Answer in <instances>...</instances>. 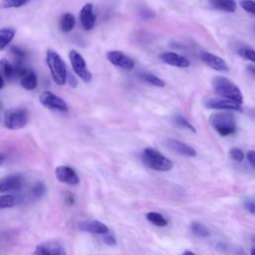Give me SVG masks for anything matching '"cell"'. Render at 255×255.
I'll return each mask as SVG.
<instances>
[{
  "instance_id": "cell-1",
  "label": "cell",
  "mask_w": 255,
  "mask_h": 255,
  "mask_svg": "<svg viewBox=\"0 0 255 255\" xmlns=\"http://www.w3.org/2000/svg\"><path fill=\"white\" fill-rule=\"evenodd\" d=\"M213 91L222 98L232 100L239 105L243 103V96L240 89L229 79L219 76L212 80Z\"/></svg>"
},
{
  "instance_id": "cell-2",
  "label": "cell",
  "mask_w": 255,
  "mask_h": 255,
  "mask_svg": "<svg viewBox=\"0 0 255 255\" xmlns=\"http://www.w3.org/2000/svg\"><path fill=\"white\" fill-rule=\"evenodd\" d=\"M46 62L55 83L59 86L65 85L68 73L66 64L64 60L61 58V56L53 50H48L46 54Z\"/></svg>"
},
{
  "instance_id": "cell-3",
  "label": "cell",
  "mask_w": 255,
  "mask_h": 255,
  "mask_svg": "<svg viewBox=\"0 0 255 255\" xmlns=\"http://www.w3.org/2000/svg\"><path fill=\"white\" fill-rule=\"evenodd\" d=\"M210 125L222 136L230 135L236 131V122L230 113H217L209 118Z\"/></svg>"
},
{
  "instance_id": "cell-4",
  "label": "cell",
  "mask_w": 255,
  "mask_h": 255,
  "mask_svg": "<svg viewBox=\"0 0 255 255\" xmlns=\"http://www.w3.org/2000/svg\"><path fill=\"white\" fill-rule=\"evenodd\" d=\"M142 160L148 167L157 171H167L172 168V162L158 150L151 147L143 149Z\"/></svg>"
},
{
  "instance_id": "cell-5",
  "label": "cell",
  "mask_w": 255,
  "mask_h": 255,
  "mask_svg": "<svg viewBox=\"0 0 255 255\" xmlns=\"http://www.w3.org/2000/svg\"><path fill=\"white\" fill-rule=\"evenodd\" d=\"M29 121V113L24 108L8 110L4 116V126L9 129L23 128Z\"/></svg>"
},
{
  "instance_id": "cell-6",
  "label": "cell",
  "mask_w": 255,
  "mask_h": 255,
  "mask_svg": "<svg viewBox=\"0 0 255 255\" xmlns=\"http://www.w3.org/2000/svg\"><path fill=\"white\" fill-rule=\"evenodd\" d=\"M69 58L74 72L85 82L90 83L92 80V74L87 68V64L83 56L76 50H71L69 53Z\"/></svg>"
},
{
  "instance_id": "cell-7",
  "label": "cell",
  "mask_w": 255,
  "mask_h": 255,
  "mask_svg": "<svg viewBox=\"0 0 255 255\" xmlns=\"http://www.w3.org/2000/svg\"><path fill=\"white\" fill-rule=\"evenodd\" d=\"M40 103L50 109V110H55L59 112H67L68 111V106L66 102L59 96L53 94L50 91H44L41 93L39 96Z\"/></svg>"
},
{
  "instance_id": "cell-8",
  "label": "cell",
  "mask_w": 255,
  "mask_h": 255,
  "mask_svg": "<svg viewBox=\"0 0 255 255\" xmlns=\"http://www.w3.org/2000/svg\"><path fill=\"white\" fill-rule=\"evenodd\" d=\"M204 106L207 109L221 111H235L241 113L243 111L241 105L225 98H210L204 101Z\"/></svg>"
},
{
  "instance_id": "cell-9",
  "label": "cell",
  "mask_w": 255,
  "mask_h": 255,
  "mask_svg": "<svg viewBox=\"0 0 255 255\" xmlns=\"http://www.w3.org/2000/svg\"><path fill=\"white\" fill-rule=\"evenodd\" d=\"M33 255H66V251L60 241L50 240L39 244Z\"/></svg>"
},
{
  "instance_id": "cell-10",
  "label": "cell",
  "mask_w": 255,
  "mask_h": 255,
  "mask_svg": "<svg viewBox=\"0 0 255 255\" xmlns=\"http://www.w3.org/2000/svg\"><path fill=\"white\" fill-rule=\"evenodd\" d=\"M107 59L111 64L124 70H131L134 67L133 61L121 51H109Z\"/></svg>"
},
{
  "instance_id": "cell-11",
  "label": "cell",
  "mask_w": 255,
  "mask_h": 255,
  "mask_svg": "<svg viewBox=\"0 0 255 255\" xmlns=\"http://www.w3.org/2000/svg\"><path fill=\"white\" fill-rule=\"evenodd\" d=\"M201 61L205 63L211 69L218 72H227L229 70L226 62L219 56H216L210 52L202 51L199 55Z\"/></svg>"
},
{
  "instance_id": "cell-12",
  "label": "cell",
  "mask_w": 255,
  "mask_h": 255,
  "mask_svg": "<svg viewBox=\"0 0 255 255\" xmlns=\"http://www.w3.org/2000/svg\"><path fill=\"white\" fill-rule=\"evenodd\" d=\"M56 177L59 181L70 184V185H76L80 182V178L77 174V172L70 166L67 165H61L56 167L55 169Z\"/></svg>"
},
{
  "instance_id": "cell-13",
  "label": "cell",
  "mask_w": 255,
  "mask_h": 255,
  "mask_svg": "<svg viewBox=\"0 0 255 255\" xmlns=\"http://www.w3.org/2000/svg\"><path fill=\"white\" fill-rule=\"evenodd\" d=\"M24 183L23 177L18 174L7 175L0 179V192L18 191L22 188Z\"/></svg>"
},
{
  "instance_id": "cell-14",
  "label": "cell",
  "mask_w": 255,
  "mask_h": 255,
  "mask_svg": "<svg viewBox=\"0 0 255 255\" xmlns=\"http://www.w3.org/2000/svg\"><path fill=\"white\" fill-rule=\"evenodd\" d=\"M159 59L163 63L177 68H187L190 65L187 58L174 52H163L159 55Z\"/></svg>"
},
{
  "instance_id": "cell-15",
  "label": "cell",
  "mask_w": 255,
  "mask_h": 255,
  "mask_svg": "<svg viewBox=\"0 0 255 255\" xmlns=\"http://www.w3.org/2000/svg\"><path fill=\"white\" fill-rule=\"evenodd\" d=\"M80 20L85 30H92L96 24V15L92 3H87L83 6L80 12Z\"/></svg>"
},
{
  "instance_id": "cell-16",
  "label": "cell",
  "mask_w": 255,
  "mask_h": 255,
  "mask_svg": "<svg viewBox=\"0 0 255 255\" xmlns=\"http://www.w3.org/2000/svg\"><path fill=\"white\" fill-rule=\"evenodd\" d=\"M78 227L85 232L94 233V234H108L109 228L106 224L98 220H84L79 222Z\"/></svg>"
},
{
  "instance_id": "cell-17",
  "label": "cell",
  "mask_w": 255,
  "mask_h": 255,
  "mask_svg": "<svg viewBox=\"0 0 255 255\" xmlns=\"http://www.w3.org/2000/svg\"><path fill=\"white\" fill-rule=\"evenodd\" d=\"M167 146L174 150L175 152L179 153V154H182L184 156H190V157H193L196 155V151L193 147H191L190 145L184 143V142H181L179 140H176V139H168L167 142H166Z\"/></svg>"
},
{
  "instance_id": "cell-18",
  "label": "cell",
  "mask_w": 255,
  "mask_h": 255,
  "mask_svg": "<svg viewBox=\"0 0 255 255\" xmlns=\"http://www.w3.org/2000/svg\"><path fill=\"white\" fill-rule=\"evenodd\" d=\"M21 86L28 91H32L37 87V77L35 73L29 69L26 68V70L22 73V75L19 77Z\"/></svg>"
},
{
  "instance_id": "cell-19",
  "label": "cell",
  "mask_w": 255,
  "mask_h": 255,
  "mask_svg": "<svg viewBox=\"0 0 255 255\" xmlns=\"http://www.w3.org/2000/svg\"><path fill=\"white\" fill-rule=\"evenodd\" d=\"M208 2L211 7L229 13L235 12L237 8L236 2L234 0H208Z\"/></svg>"
},
{
  "instance_id": "cell-20",
  "label": "cell",
  "mask_w": 255,
  "mask_h": 255,
  "mask_svg": "<svg viewBox=\"0 0 255 255\" xmlns=\"http://www.w3.org/2000/svg\"><path fill=\"white\" fill-rule=\"evenodd\" d=\"M16 30L11 27L0 29V51L5 49L13 40Z\"/></svg>"
},
{
  "instance_id": "cell-21",
  "label": "cell",
  "mask_w": 255,
  "mask_h": 255,
  "mask_svg": "<svg viewBox=\"0 0 255 255\" xmlns=\"http://www.w3.org/2000/svg\"><path fill=\"white\" fill-rule=\"evenodd\" d=\"M0 74L1 76H4L8 81H12L16 78L14 66L6 59L0 60Z\"/></svg>"
},
{
  "instance_id": "cell-22",
  "label": "cell",
  "mask_w": 255,
  "mask_h": 255,
  "mask_svg": "<svg viewBox=\"0 0 255 255\" xmlns=\"http://www.w3.org/2000/svg\"><path fill=\"white\" fill-rule=\"evenodd\" d=\"M76 20L72 13H65L60 20V28L64 33H68L73 30Z\"/></svg>"
},
{
  "instance_id": "cell-23",
  "label": "cell",
  "mask_w": 255,
  "mask_h": 255,
  "mask_svg": "<svg viewBox=\"0 0 255 255\" xmlns=\"http://www.w3.org/2000/svg\"><path fill=\"white\" fill-rule=\"evenodd\" d=\"M22 201V198L19 195L7 194L0 196V208H8L18 205Z\"/></svg>"
},
{
  "instance_id": "cell-24",
  "label": "cell",
  "mask_w": 255,
  "mask_h": 255,
  "mask_svg": "<svg viewBox=\"0 0 255 255\" xmlns=\"http://www.w3.org/2000/svg\"><path fill=\"white\" fill-rule=\"evenodd\" d=\"M139 77L141 78V80H143L145 83L153 86V87H157V88H163L164 87V82L159 79L158 77H156L155 75H152L150 73H141L139 75Z\"/></svg>"
},
{
  "instance_id": "cell-25",
  "label": "cell",
  "mask_w": 255,
  "mask_h": 255,
  "mask_svg": "<svg viewBox=\"0 0 255 255\" xmlns=\"http://www.w3.org/2000/svg\"><path fill=\"white\" fill-rule=\"evenodd\" d=\"M190 228H191V231L193 232V234L198 237H207L210 235L208 228L200 222H196V221L192 222L190 225Z\"/></svg>"
},
{
  "instance_id": "cell-26",
  "label": "cell",
  "mask_w": 255,
  "mask_h": 255,
  "mask_svg": "<svg viewBox=\"0 0 255 255\" xmlns=\"http://www.w3.org/2000/svg\"><path fill=\"white\" fill-rule=\"evenodd\" d=\"M146 219L152 224L159 227H163L167 225V220L160 213H157V212H148L146 214Z\"/></svg>"
},
{
  "instance_id": "cell-27",
  "label": "cell",
  "mask_w": 255,
  "mask_h": 255,
  "mask_svg": "<svg viewBox=\"0 0 255 255\" xmlns=\"http://www.w3.org/2000/svg\"><path fill=\"white\" fill-rule=\"evenodd\" d=\"M172 122H173V125L177 128H185L187 130H190L192 132H195V128H193V126L185 119L183 118L182 116H174L172 118Z\"/></svg>"
},
{
  "instance_id": "cell-28",
  "label": "cell",
  "mask_w": 255,
  "mask_h": 255,
  "mask_svg": "<svg viewBox=\"0 0 255 255\" xmlns=\"http://www.w3.org/2000/svg\"><path fill=\"white\" fill-rule=\"evenodd\" d=\"M29 0H2L1 6L3 8H18L27 4Z\"/></svg>"
},
{
  "instance_id": "cell-29",
  "label": "cell",
  "mask_w": 255,
  "mask_h": 255,
  "mask_svg": "<svg viewBox=\"0 0 255 255\" xmlns=\"http://www.w3.org/2000/svg\"><path fill=\"white\" fill-rule=\"evenodd\" d=\"M239 55L248 60V61H251L253 63H255V51L253 49H250V48H243V49H240L239 50Z\"/></svg>"
},
{
  "instance_id": "cell-30",
  "label": "cell",
  "mask_w": 255,
  "mask_h": 255,
  "mask_svg": "<svg viewBox=\"0 0 255 255\" xmlns=\"http://www.w3.org/2000/svg\"><path fill=\"white\" fill-rule=\"evenodd\" d=\"M46 192V186L44 183L42 182H38L37 184H35L32 188V194L35 198H40L42 197Z\"/></svg>"
},
{
  "instance_id": "cell-31",
  "label": "cell",
  "mask_w": 255,
  "mask_h": 255,
  "mask_svg": "<svg viewBox=\"0 0 255 255\" xmlns=\"http://www.w3.org/2000/svg\"><path fill=\"white\" fill-rule=\"evenodd\" d=\"M11 53L14 56L15 63H23V60L25 59V52L19 49L18 47H11Z\"/></svg>"
},
{
  "instance_id": "cell-32",
  "label": "cell",
  "mask_w": 255,
  "mask_h": 255,
  "mask_svg": "<svg viewBox=\"0 0 255 255\" xmlns=\"http://www.w3.org/2000/svg\"><path fill=\"white\" fill-rule=\"evenodd\" d=\"M229 155H230V157H231L233 160H235V161H242L243 158H244V153H243V151H242L240 148H238V147H232V148H230V150H229Z\"/></svg>"
},
{
  "instance_id": "cell-33",
  "label": "cell",
  "mask_w": 255,
  "mask_h": 255,
  "mask_svg": "<svg viewBox=\"0 0 255 255\" xmlns=\"http://www.w3.org/2000/svg\"><path fill=\"white\" fill-rule=\"evenodd\" d=\"M240 5L241 7L249 12V13H252V14H255V1L253 0H243L240 2Z\"/></svg>"
},
{
  "instance_id": "cell-34",
  "label": "cell",
  "mask_w": 255,
  "mask_h": 255,
  "mask_svg": "<svg viewBox=\"0 0 255 255\" xmlns=\"http://www.w3.org/2000/svg\"><path fill=\"white\" fill-rule=\"evenodd\" d=\"M245 208L252 214H255V202L252 200H245L244 202Z\"/></svg>"
},
{
  "instance_id": "cell-35",
  "label": "cell",
  "mask_w": 255,
  "mask_h": 255,
  "mask_svg": "<svg viewBox=\"0 0 255 255\" xmlns=\"http://www.w3.org/2000/svg\"><path fill=\"white\" fill-rule=\"evenodd\" d=\"M247 160L255 168V150H249L247 152Z\"/></svg>"
},
{
  "instance_id": "cell-36",
  "label": "cell",
  "mask_w": 255,
  "mask_h": 255,
  "mask_svg": "<svg viewBox=\"0 0 255 255\" xmlns=\"http://www.w3.org/2000/svg\"><path fill=\"white\" fill-rule=\"evenodd\" d=\"M104 242L110 246H114L116 245V239L112 236V235H108V234H105L104 236Z\"/></svg>"
},
{
  "instance_id": "cell-37",
  "label": "cell",
  "mask_w": 255,
  "mask_h": 255,
  "mask_svg": "<svg viewBox=\"0 0 255 255\" xmlns=\"http://www.w3.org/2000/svg\"><path fill=\"white\" fill-rule=\"evenodd\" d=\"M67 78H68V82H69L70 86L73 87V88H76V87H77V80L75 79V77H74L73 75L68 74V75H67Z\"/></svg>"
},
{
  "instance_id": "cell-38",
  "label": "cell",
  "mask_w": 255,
  "mask_h": 255,
  "mask_svg": "<svg viewBox=\"0 0 255 255\" xmlns=\"http://www.w3.org/2000/svg\"><path fill=\"white\" fill-rule=\"evenodd\" d=\"M5 159H6V155L4 153L0 152V164H2L5 161Z\"/></svg>"
},
{
  "instance_id": "cell-39",
  "label": "cell",
  "mask_w": 255,
  "mask_h": 255,
  "mask_svg": "<svg viewBox=\"0 0 255 255\" xmlns=\"http://www.w3.org/2000/svg\"><path fill=\"white\" fill-rule=\"evenodd\" d=\"M247 69H248V71H249L251 74L255 75V67H254V66H248Z\"/></svg>"
},
{
  "instance_id": "cell-40",
  "label": "cell",
  "mask_w": 255,
  "mask_h": 255,
  "mask_svg": "<svg viewBox=\"0 0 255 255\" xmlns=\"http://www.w3.org/2000/svg\"><path fill=\"white\" fill-rule=\"evenodd\" d=\"M3 86H4V80H3V78H2V76L0 74V89H2Z\"/></svg>"
},
{
  "instance_id": "cell-41",
  "label": "cell",
  "mask_w": 255,
  "mask_h": 255,
  "mask_svg": "<svg viewBox=\"0 0 255 255\" xmlns=\"http://www.w3.org/2000/svg\"><path fill=\"white\" fill-rule=\"evenodd\" d=\"M182 255H195L193 252H191V251H189V250H187V251H184L183 252V254Z\"/></svg>"
},
{
  "instance_id": "cell-42",
  "label": "cell",
  "mask_w": 255,
  "mask_h": 255,
  "mask_svg": "<svg viewBox=\"0 0 255 255\" xmlns=\"http://www.w3.org/2000/svg\"><path fill=\"white\" fill-rule=\"evenodd\" d=\"M250 254H251V255H255V248H252V249H251Z\"/></svg>"
},
{
  "instance_id": "cell-43",
  "label": "cell",
  "mask_w": 255,
  "mask_h": 255,
  "mask_svg": "<svg viewBox=\"0 0 255 255\" xmlns=\"http://www.w3.org/2000/svg\"><path fill=\"white\" fill-rule=\"evenodd\" d=\"M1 110H2V103L0 102V112H1Z\"/></svg>"
}]
</instances>
